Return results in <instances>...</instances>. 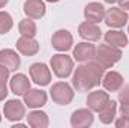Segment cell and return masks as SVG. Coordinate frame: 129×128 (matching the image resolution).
I'll use <instances>...</instances> for the list:
<instances>
[{
  "mask_svg": "<svg viewBox=\"0 0 129 128\" xmlns=\"http://www.w3.org/2000/svg\"><path fill=\"white\" fill-rule=\"evenodd\" d=\"M128 33H129V26H128Z\"/></svg>",
  "mask_w": 129,
  "mask_h": 128,
  "instance_id": "e575fe53",
  "label": "cell"
},
{
  "mask_svg": "<svg viewBox=\"0 0 129 128\" xmlns=\"http://www.w3.org/2000/svg\"><path fill=\"white\" fill-rule=\"evenodd\" d=\"M9 89H11L12 94H15V95H18V96H23L30 89V80H29V77L26 74H21V72L15 74L11 78V81H9Z\"/></svg>",
  "mask_w": 129,
  "mask_h": 128,
  "instance_id": "2e32d148",
  "label": "cell"
},
{
  "mask_svg": "<svg viewBox=\"0 0 129 128\" xmlns=\"http://www.w3.org/2000/svg\"><path fill=\"white\" fill-rule=\"evenodd\" d=\"M105 68L95 60H89L78 65L72 72V86L78 92H89L102 83Z\"/></svg>",
  "mask_w": 129,
  "mask_h": 128,
  "instance_id": "6da1fadb",
  "label": "cell"
},
{
  "mask_svg": "<svg viewBox=\"0 0 129 128\" xmlns=\"http://www.w3.org/2000/svg\"><path fill=\"white\" fill-rule=\"evenodd\" d=\"M111 98L108 95L107 91H93L87 96V107L93 112V113H99L110 101Z\"/></svg>",
  "mask_w": 129,
  "mask_h": 128,
  "instance_id": "7c38bea8",
  "label": "cell"
},
{
  "mask_svg": "<svg viewBox=\"0 0 129 128\" xmlns=\"http://www.w3.org/2000/svg\"><path fill=\"white\" fill-rule=\"evenodd\" d=\"M105 3H108V5H114V3H117L119 0H104Z\"/></svg>",
  "mask_w": 129,
  "mask_h": 128,
  "instance_id": "1f68e13d",
  "label": "cell"
},
{
  "mask_svg": "<svg viewBox=\"0 0 129 128\" xmlns=\"http://www.w3.org/2000/svg\"><path fill=\"white\" fill-rule=\"evenodd\" d=\"M119 101L120 104H129V84H123L119 91Z\"/></svg>",
  "mask_w": 129,
  "mask_h": 128,
  "instance_id": "d4e9b609",
  "label": "cell"
},
{
  "mask_svg": "<svg viewBox=\"0 0 129 128\" xmlns=\"http://www.w3.org/2000/svg\"><path fill=\"white\" fill-rule=\"evenodd\" d=\"M0 63L9 68V71H17L21 65V59L15 50L5 48V50H0Z\"/></svg>",
  "mask_w": 129,
  "mask_h": 128,
  "instance_id": "d6986e66",
  "label": "cell"
},
{
  "mask_svg": "<svg viewBox=\"0 0 129 128\" xmlns=\"http://www.w3.org/2000/svg\"><path fill=\"white\" fill-rule=\"evenodd\" d=\"M45 2H48V3H57V2H60V0H45Z\"/></svg>",
  "mask_w": 129,
  "mask_h": 128,
  "instance_id": "d6a6232c",
  "label": "cell"
},
{
  "mask_svg": "<svg viewBox=\"0 0 129 128\" xmlns=\"http://www.w3.org/2000/svg\"><path fill=\"white\" fill-rule=\"evenodd\" d=\"M51 45H53L54 50H57L60 53H66L68 50L72 48L74 38H72V35H71L69 30L60 29V30L53 33V36H51Z\"/></svg>",
  "mask_w": 129,
  "mask_h": 128,
  "instance_id": "ba28073f",
  "label": "cell"
},
{
  "mask_svg": "<svg viewBox=\"0 0 129 128\" xmlns=\"http://www.w3.org/2000/svg\"><path fill=\"white\" fill-rule=\"evenodd\" d=\"M95 116L93 112L87 107V109H78L72 113L71 116V125L72 128H87L93 125Z\"/></svg>",
  "mask_w": 129,
  "mask_h": 128,
  "instance_id": "8fae6325",
  "label": "cell"
},
{
  "mask_svg": "<svg viewBox=\"0 0 129 128\" xmlns=\"http://www.w3.org/2000/svg\"><path fill=\"white\" fill-rule=\"evenodd\" d=\"M9 68H6L5 65L0 63V84H6L8 78H9Z\"/></svg>",
  "mask_w": 129,
  "mask_h": 128,
  "instance_id": "484cf974",
  "label": "cell"
},
{
  "mask_svg": "<svg viewBox=\"0 0 129 128\" xmlns=\"http://www.w3.org/2000/svg\"><path fill=\"white\" fill-rule=\"evenodd\" d=\"M18 32L21 36H29V38H35L36 33H38V27H36V23L33 21L32 18H26V20H21L20 24H18Z\"/></svg>",
  "mask_w": 129,
  "mask_h": 128,
  "instance_id": "603a6c76",
  "label": "cell"
},
{
  "mask_svg": "<svg viewBox=\"0 0 129 128\" xmlns=\"http://www.w3.org/2000/svg\"><path fill=\"white\" fill-rule=\"evenodd\" d=\"M84 17L87 21L92 23H101L105 17V6L99 2H90L84 8Z\"/></svg>",
  "mask_w": 129,
  "mask_h": 128,
  "instance_id": "e0dca14e",
  "label": "cell"
},
{
  "mask_svg": "<svg viewBox=\"0 0 129 128\" xmlns=\"http://www.w3.org/2000/svg\"><path fill=\"white\" fill-rule=\"evenodd\" d=\"M17 50L23 54V56H35L39 51V42L35 38L29 36H20V39L17 41Z\"/></svg>",
  "mask_w": 129,
  "mask_h": 128,
  "instance_id": "ac0fdd59",
  "label": "cell"
},
{
  "mask_svg": "<svg viewBox=\"0 0 129 128\" xmlns=\"http://www.w3.org/2000/svg\"><path fill=\"white\" fill-rule=\"evenodd\" d=\"M0 124H2V113H0Z\"/></svg>",
  "mask_w": 129,
  "mask_h": 128,
  "instance_id": "836d02e7",
  "label": "cell"
},
{
  "mask_svg": "<svg viewBox=\"0 0 129 128\" xmlns=\"http://www.w3.org/2000/svg\"><path fill=\"white\" fill-rule=\"evenodd\" d=\"M3 115L11 122H18L26 116V104L20 99H9L5 102Z\"/></svg>",
  "mask_w": 129,
  "mask_h": 128,
  "instance_id": "8992f818",
  "label": "cell"
},
{
  "mask_svg": "<svg viewBox=\"0 0 129 128\" xmlns=\"http://www.w3.org/2000/svg\"><path fill=\"white\" fill-rule=\"evenodd\" d=\"M27 124L32 128H47L50 125V119H48V115L45 112L33 109L27 115Z\"/></svg>",
  "mask_w": 129,
  "mask_h": 128,
  "instance_id": "44dd1931",
  "label": "cell"
},
{
  "mask_svg": "<svg viewBox=\"0 0 129 128\" xmlns=\"http://www.w3.org/2000/svg\"><path fill=\"white\" fill-rule=\"evenodd\" d=\"M23 101H24L26 107H29V109H41L47 104L48 95L42 89H29L23 95Z\"/></svg>",
  "mask_w": 129,
  "mask_h": 128,
  "instance_id": "30bf717a",
  "label": "cell"
},
{
  "mask_svg": "<svg viewBox=\"0 0 129 128\" xmlns=\"http://www.w3.org/2000/svg\"><path fill=\"white\" fill-rule=\"evenodd\" d=\"M119 8H122L123 11H129V0H119Z\"/></svg>",
  "mask_w": 129,
  "mask_h": 128,
  "instance_id": "f546056e",
  "label": "cell"
},
{
  "mask_svg": "<svg viewBox=\"0 0 129 128\" xmlns=\"http://www.w3.org/2000/svg\"><path fill=\"white\" fill-rule=\"evenodd\" d=\"M119 113H120V116H125V118H129V104H122L119 109Z\"/></svg>",
  "mask_w": 129,
  "mask_h": 128,
  "instance_id": "83f0119b",
  "label": "cell"
},
{
  "mask_svg": "<svg viewBox=\"0 0 129 128\" xmlns=\"http://www.w3.org/2000/svg\"><path fill=\"white\" fill-rule=\"evenodd\" d=\"M78 35L86 39V41H90V42H96L101 39V35L102 30L101 27L98 26L96 23H92V21H83L80 26H78Z\"/></svg>",
  "mask_w": 129,
  "mask_h": 128,
  "instance_id": "9a60e30c",
  "label": "cell"
},
{
  "mask_svg": "<svg viewBox=\"0 0 129 128\" xmlns=\"http://www.w3.org/2000/svg\"><path fill=\"white\" fill-rule=\"evenodd\" d=\"M120 59H122V48H117V47L110 45L107 42L96 47V53H95V57H93V60L98 62L105 69L113 68Z\"/></svg>",
  "mask_w": 129,
  "mask_h": 128,
  "instance_id": "7a4b0ae2",
  "label": "cell"
},
{
  "mask_svg": "<svg viewBox=\"0 0 129 128\" xmlns=\"http://www.w3.org/2000/svg\"><path fill=\"white\" fill-rule=\"evenodd\" d=\"M95 53H96V47L93 44H90V41H86V42H80L74 47L72 56H74V60L84 63V62L93 60Z\"/></svg>",
  "mask_w": 129,
  "mask_h": 128,
  "instance_id": "9c48e42d",
  "label": "cell"
},
{
  "mask_svg": "<svg viewBox=\"0 0 129 128\" xmlns=\"http://www.w3.org/2000/svg\"><path fill=\"white\" fill-rule=\"evenodd\" d=\"M114 125L117 128H129V118L120 116V118L114 119Z\"/></svg>",
  "mask_w": 129,
  "mask_h": 128,
  "instance_id": "4316f807",
  "label": "cell"
},
{
  "mask_svg": "<svg viewBox=\"0 0 129 128\" xmlns=\"http://www.w3.org/2000/svg\"><path fill=\"white\" fill-rule=\"evenodd\" d=\"M14 27V20H12V15L9 12H5V11H0V35H5L8 33L11 29Z\"/></svg>",
  "mask_w": 129,
  "mask_h": 128,
  "instance_id": "cb8c5ba5",
  "label": "cell"
},
{
  "mask_svg": "<svg viewBox=\"0 0 129 128\" xmlns=\"http://www.w3.org/2000/svg\"><path fill=\"white\" fill-rule=\"evenodd\" d=\"M116 113H117V102L114 99H110L108 104L99 112V121L105 125L113 124L116 119Z\"/></svg>",
  "mask_w": 129,
  "mask_h": 128,
  "instance_id": "7402d4cb",
  "label": "cell"
},
{
  "mask_svg": "<svg viewBox=\"0 0 129 128\" xmlns=\"http://www.w3.org/2000/svg\"><path fill=\"white\" fill-rule=\"evenodd\" d=\"M23 11H24L27 18L39 20V18H42L45 15L47 6H45L44 0H26L24 6H23Z\"/></svg>",
  "mask_w": 129,
  "mask_h": 128,
  "instance_id": "5bb4252c",
  "label": "cell"
},
{
  "mask_svg": "<svg viewBox=\"0 0 129 128\" xmlns=\"http://www.w3.org/2000/svg\"><path fill=\"white\" fill-rule=\"evenodd\" d=\"M104 21L110 29H122L129 21V15L122 8H110L108 11H105Z\"/></svg>",
  "mask_w": 129,
  "mask_h": 128,
  "instance_id": "5b68a950",
  "label": "cell"
},
{
  "mask_svg": "<svg viewBox=\"0 0 129 128\" xmlns=\"http://www.w3.org/2000/svg\"><path fill=\"white\" fill-rule=\"evenodd\" d=\"M9 94V91H8V86L6 84H0V101H3L6 96Z\"/></svg>",
  "mask_w": 129,
  "mask_h": 128,
  "instance_id": "f1b7e54d",
  "label": "cell"
},
{
  "mask_svg": "<svg viewBox=\"0 0 129 128\" xmlns=\"http://www.w3.org/2000/svg\"><path fill=\"white\" fill-rule=\"evenodd\" d=\"M8 2H9V0H0V9H2L3 6H6V5H8Z\"/></svg>",
  "mask_w": 129,
  "mask_h": 128,
  "instance_id": "4dcf8cb0",
  "label": "cell"
},
{
  "mask_svg": "<svg viewBox=\"0 0 129 128\" xmlns=\"http://www.w3.org/2000/svg\"><path fill=\"white\" fill-rule=\"evenodd\" d=\"M50 96L51 99L59 104V105H68L72 102L74 96H75V92H74V88L66 83V81H57L51 86L50 89Z\"/></svg>",
  "mask_w": 129,
  "mask_h": 128,
  "instance_id": "277c9868",
  "label": "cell"
},
{
  "mask_svg": "<svg viewBox=\"0 0 129 128\" xmlns=\"http://www.w3.org/2000/svg\"><path fill=\"white\" fill-rule=\"evenodd\" d=\"M30 78L38 86H48L51 83V68H48L45 63L36 62L29 68Z\"/></svg>",
  "mask_w": 129,
  "mask_h": 128,
  "instance_id": "52a82bcc",
  "label": "cell"
},
{
  "mask_svg": "<svg viewBox=\"0 0 129 128\" xmlns=\"http://www.w3.org/2000/svg\"><path fill=\"white\" fill-rule=\"evenodd\" d=\"M125 84L123 75L117 71H108L102 77V86L107 92H119Z\"/></svg>",
  "mask_w": 129,
  "mask_h": 128,
  "instance_id": "4fadbf2b",
  "label": "cell"
},
{
  "mask_svg": "<svg viewBox=\"0 0 129 128\" xmlns=\"http://www.w3.org/2000/svg\"><path fill=\"white\" fill-rule=\"evenodd\" d=\"M104 41L110 45H114L117 48H126L128 45V36L126 33L119 29H111L104 35Z\"/></svg>",
  "mask_w": 129,
  "mask_h": 128,
  "instance_id": "ffe728a7",
  "label": "cell"
},
{
  "mask_svg": "<svg viewBox=\"0 0 129 128\" xmlns=\"http://www.w3.org/2000/svg\"><path fill=\"white\" fill-rule=\"evenodd\" d=\"M50 68L59 78H68L74 72V59L64 53H57L51 57Z\"/></svg>",
  "mask_w": 129,
  "mask_h": 128,
  "instance_id": "3957f363",
  "label": "cell"
}]
</instances>
